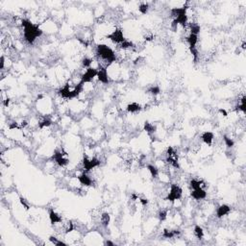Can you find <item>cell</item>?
Segmentation results:
<instances>
[{
	"label": "cell",
	"instance_id": "obj_3",
	"mask_svg": "<svg viewBox=\"0 0 246 246\" xmlns=\"http://www.w3.org/2000/svg\"><path fill=\"white\" fill-rule=\"evenodd\" d=\"M82 165H83V171L88 173V171L94 169L95 167H97L99 165H100V160L95 158V157H93V158L84 157Z\"/></svg>",
	"mask_w": 246,
	"mask_h": 246
},
{
	"label": "cell",
	"instance_id": "obj_11",
	"mask_svg": "<svg viewBox=\"0 0 246 246\" xmlns=\"http://www.w3.org/2000/svg\"><path fill=\"white\" fill-rule=\"evenodd\" d=\"M49 219H50V222L52 224H58V223H62V216L60 214L57 213L53 209H51L49 211Z\"/></svg>",
	"mask_w": 246,
	"mask_h": 246
},
{
	"label": "cell",
	"instance_id": "obj_24",
	"mask_svg": "<svg viewBox=\"0 0 246 246\" xmlns=\"http://www.w3.org/2000/svg\"><path fill=\"white\" fill-rule=\"evenodd\" d=\"M167 217V211L166 210H161L160 212H159V218H160V220L161 221H164L165 220Z\"/></svg>",
	"mask_w": 246,
	"mask_h": 246
},
{
	"label": "cell",
	"instance_id": "obj_12",
	"mask_svg": "<svg viewBox=\"0 0 246 246\" xmlns=\"http://www.w3.org/2000/svg\"><path fill=\"white\" fill-rule=\"evenodd\" d=\"M201 139L207 145L211 146L212 143V141H213V134L212 132H205V133L202 134Z\"/></svg>",
	"mask_w": 246,
	"mask_h": 246
},
{
	"label": "cell",
	"instance_id": "obj_1",
	"mask_svg": "<svg viewBox=\"0 0 246 246\" xmlns=\"http://www.w3.org/2000/svg\"><path fill=\"white\" fill-rule=\"evenodd\" d=\"M22 26L24 27V38L29 43H33L37 38L43 35L38 25H35L27 19H22Z\"/></svg>",
	"mask_w": 246,
	"mask_h": 246
},
{
	"label": "cell",
	"instance_id": "obj_9",
	"mask_svg": "<svg viewBox=\"0 0 246 246\" xmlns=\"http://www.w3.org/2000/svg\"><path fill=\"white\" fill-rule=\"evenodd\" d=\"M190 195L192 198H194L195 200H202L206 198L207 192L205 190H203V188H196V190H193L191 191Z\"/></svg>",
	"mask_w": 246,
	"mask_h": 246
},
{
	"label": "cell",
	"instance_id": "obj_25",
	"mask_svg": "<svg viewBox=\"0 0 246 246\" xmlns=\"http://www.w3.org/2000/svg\"><path fill=\"white\" fill-rule=\"evenodd\" d=\"M149 92L151 94H153V95H157V94H159L160 93V88L159 87H152V88H149Z\"/></svg>",
	"mask_w": 246,
	"mask_h": 246
},
{
	"label": "cell",
	"instance_id": "obj_15",
	"mask_svg": "<svg viewBox=\"0 0 246 246\" xmlns=\"http://www.w3.org/2000/svg\"><path fill=\"white\" fill-rule=\"evenodd\" d=\"M100 223L103 225L104 227H107L109 223H110V216L109 213L107 212H104L100 216Z\"/></svg>",
	"mask_w": 246,
	"mask_h": 246
},
{
	"label": "cell",
	"instance_id": "obj_14",
	"mask_svg": "<svg viewBox=\"0 0 246 246\" xmlns=\"http://www.w3.org/2000/svg\"><path fill=\"white\" fill-rule=\"evenodd\" d=\"M140 110H141V106L139 105V104L136 103V102L131 103L127 106V111L130 112V113H138V112L140 111Z\"/></svg>",
	"mask_w": 246,
	"mask_h": 246
},
{
	"label": "cell",
	"instance_id": "obj_5",
	"mask_svg": "<svg viewBox=\"0 0 246 246\" xmlns=\"http://www.w3.org/2000/svg\"><path fill=\"white\" fill-rule=\"evenodd\" d=\"M107 39L111 40L113 43L120 44L121 43L125 40L124 35H123V31L120 29H116L114 31H113L112 34H110L107 36Z\"/></svg>",
	"mask_w": 246,
	"mask_h": 246
},
{
	"label": "cell",
	"instance_id": "obj_19",
	"mask_svg": "<svg viewBox=\"0 0 246 246\" xmlns=\"http://www.w3.org/2000/svg\"><path fill=\"white\" fill-rule=\"evenodd\" d=\"M194 235L197 238L201 239L204 237V231L200 226H195L194 228Z\"/></svg>",
	"mask_w": 246,
	"mask_h": 246
},
{
	"label": "cell",
	"instance_id": "obj_16",
	"mask_svg": "<svg viewBox=\"0 0 246 246\" xmlns=\"http://www.w3.org/2000/svg\"><path fill=\"white\" fill-rule=\"evenodd\" d=\"M144 130L148 133L149 136L153 135V134L156 132V131H155V130H156L155 126H154L153 124L149 123V122H145V124H144Z\"/></svg>",
	"mask_w": 246,
	"mask_h": 246
},
{
	"label": "cell",
	"instance_id": "obj_13",
	"mask_svg": "<svg viewBox=\"0 0 246 246\" xmlns=\"http://www.w3.org/2000/svg\"><path fill=\"white\" fill-rule=\"evenodd\" d=\"M180 234V231L178 230H169V229H165L164 230V234L163 235L166 238H173L175 237H177L178 235Z\"/></svg>",
	"mask_w": 246,
	"mask_h": 246
},
{
	"label": "cell",
	"instance_id": "obj_7",
	"mask_svg": "<svg viewBox=\"0 0 246 246\" xmlns=\"http://www.w3.org/2000/svg\"><path fill=\"white\" fill-rule=\"evenodd\" d=\"M78 181L80 182V184L86 187H91L94 184L91 176H88L87 172H83L82 174L78 176Z\"/></svg>",
	"mask_w": 246,
	"mask_h": 246
},
{
	"label": "cell",
	"instance_id": "obj_28",
	"mask_svg": "<svg viewBox=\"0 0 246 246\" xmlns=\"http://www.w3.org/2000/svg\"><path fill=\"white\" fill-rule=\"evenodd\" d=\"M107 244H109V245H113V243L111 242V241H107Z\"/></svg>",
	"mask_w": 246,
	"mask_h": 246
},
{
	"label": "cell",
	"instance_id": "obj_23",
	"mask_svg": "<svg viewBox=\"0 0 246 246\" xmlns=\"http://www.w3.org/2000/svg\"><path fill=\"white\" fill-rule=\"evenodd\" d=\"M50 241L52 243H54L55 245H62V246H65L66 244L65 242H62V241H60V240H58V238H56L55 237H50Z\"/></svg>",
	"mask_w": 246,
	"mask_h": 246
},
{
	"label": "cell",
	"instance_id": "obj_20",
	"mask_svg": "<svg viewBox=\"0 0 246 246\" xmlns=\"http://www.w3.org/2000/svg\"><path fill=\"white\" fill-rule=\"evenodd\" d=\"M148 9H149V5H148L147 3H142V4H140V5H139V11L141 14H145L146 13L148 12Z\"/></svg>",
	"mask_w": 246,
	"mask_h": 246
},
{
	"label": "cell",
	"instance_id": "obj_22",
	"mask_svg": "<svg viewBox=\"0 0 246 246\" xmlns=\"http://www.w3.org/2000/svg\"><path fill=\"white\" fill-rule=\"evenodd\" d=\"M224 141H225V144H226L227 147H233L234 146V140L231 139V138H229L227 137V136H224Z\"/></svg>",
	"mask_w": 246,
	"mask_h": 246
},
{
	"label": "cell",
	"instance_id": "obj_17",
	"mask_svg": "<svg viewBox=\"0 0 246 246\" xmlns=\"http://www.w3.org/2000/svg\"><path fill=\"white\" fill-rule=\"evenodd\" d=\"M147 168L150 172V174L151 176H152L153 178H157L159 175V169L157 168V167L155 165H147Z\"/></svg>",
	"mask_w": 246,
	"mask_h": 246
},
{
	"label": "cell",
	"instance_id": "obj_6",
	"mask_svg": "<svg viewBox=\"0 0 246 246\" xmlns=\"http://www.w3.org/2000/svg\"><path fill=\"white\" fill-rule=\"evenodd\" d=\"M97 77V69H93V67H90L86 70V72L84 73L81 77V82L86 84V83H90L93 80V78Z\"/></svg>",
	"mask_w": 246,
	"mask_h": 246
},
{
	"label": "cell",
	"instance_id": "obj_26",
	"mask_svg": "<svg viewBox=\"0 0 246 246\" xmlns=\"http://www.w3.org/2000/svg\"><path fill=\"white\" fill-rule=\"evenodd\" d=\"M20 202H21V204H22V206L26 209V210H29V205L27 203H26V201H25V199H23V198H20Z\"/></svg>",
	"mask_w": 246,
	"mask_h": 246
},
{
	"label": "cell",
	"instance_id": "obj_10",
	"mask_svg": "<svg viewBox=\"0 0 246 246\" xmlns=\"http://www.w3.org/2000/svg\"><path fill=\"white\" fill-rule=\"evenodd\" d=\"M230 212H231V208L228 205H221L219 206L216 210V216L218 218H221L225 216H227Z\"/></svg>",
	"mask_w": 246,
	"mask_h": 246
},
{
	"label": "cell",
	"instance_id": "obj_2",
	"mask_svg": "<svg viewBox=\"0 0 246 246\" xmlns=\"http://www.w3.org/2000/svg\"><path fill=\"white\" fill-rule=\"evenodd\" d=\"M182 195H183V190L181 188V187L177 184H172L170 186V190L168 192V194H167L165 200L174 202L176 200H180Z\"/></svg>",
	"mask_w": 246,
	"mask_h": 246
},
{
	"label": "cell",
	"instance_id": "obj_4",
	"mask_svg": "<svg viewBox=\"0 0 246 246\" xmlns=\"http://www.w3.org/2000/svg\"><path fill=\"white\" fill-rule=\"evenodd\" d=\"M178 154L176 151L169 146L167 148V152H166V163L169 165L175 167V168H179V163H178Z\"/></svg>",
	"mask_w": 246,
	"mask_h": 246
},
{
	"label": "cell",
	"instance_id": "obj_18",
	"mask_svg": "<svg viewBox=\"0 0 246 246\" xmlns=\"http://www.w3.org/2000/svg\"><path fill=\"white\" fill-rule=\"evenodd\" d=\"M92 62L93 61L90 58H88V57H85L83 60H82V65L83 67H85V69H90V67H91V65H92Z\"/></svg>",
	"mask_w": 246,
	"mask_h": 246
},
{
	"label": "cell",
	"instance_id": "obj_21",
	"mask_svg": "<svg viewBox=\"0 0 246 246\" xmlns=\"http://www.w3.org/2000/svg\"><path fill=\"white\" fill-rule=\"evenodd\" d=\"M51 124H52V121L50 119H43V120H41L40 122H39V127L41 129L44 127H48Z\"/></svg>",
	"mask_w": 246,
	"mask_h": 246
},
{
	"label": "cell",
	"instance_id": "obj_27",
	"mask_svg": "<svg viewBox=\"0 0 246 246\" xmlns=\"http://www.w3.org/2000/svg\"><path fill=\"white\" fill-rule=\"evenodd\" d=\"M9 103H10V99H9V98H7L6 100L4 101V106H5V107H8Z\"/></svg>",
	"mask_w": 246,
	"mask_h": 246
},
{
	"label": "cell",
	"instance_id": "obj_8",
	"mask_svg": "<svg viewBox=\"0 0 246 246\" xmlns=\"http://www.w3.org/2000/svg\"><path fill=\"white\" fill-rule=\"evenodd\" d=\"M97 78L102 84H108L109 76H108L107 69H105V67H99L97 69Z\"/></svg>",
	"mask_w": 246,
	"mask_h": 246
}]
</instances>
